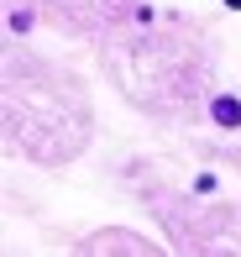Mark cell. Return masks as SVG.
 <instances>
[{"instance_id": "1", "label": "cell", "mask_w": 241, "mask_h": 257, "mask_svg": "<svg viewBox=\"0 0 241 257\" xmlns=\"http://www.w3.org/2000/svg\"><path fill=\"white\" fill-rule=\"evenodd\" d=\"M210 121L225 126V132H236V126H241V100L236 95H215L210 100Z\"/></svg>"}, {"instance_id": "2", "label": "cell", "mask_w": 241, "mask_h": 257, "mask_svg": "<svg viewBox=\"0 0 241 257\" xmlns=\"http://www.w3.org/2000/svg\"><path fill=\"white\" fill-rule=\"evenodd\" d=\"M225 6H231V11H241V0H225Z\"/></svg>"}]
</instances>
